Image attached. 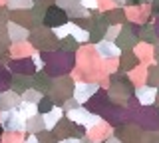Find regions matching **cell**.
Returning <instances> with one entry per match:
<instances>
[{"instance_id":"15","label":"cell","mask_w":159,"mask_h":143,"mask_svg":"<svg viewBox=\"0 0 159 143\" xmlns=\"http://www.w3.org/2000/svg\"><path fill=\"white\" fill-rule=\"evenodd\" d=\"M106 143H121V141H119V139H107Z\"/></svg>"},{"instance_id":"9","label":"cell","mask_w":159,"mask_h":143,"mask_svg":"<svg viewBox=\"0 0 159 143\" xmlns=\"http://www.w3.org/2000/svg\"><path fill=\"white\" fill-rule=\"evenodd\" d=\"M98 52L103 54V58H116L117 54H119V50L113 46V44H109V42H102L98 46Z\"/></svg>"},{"instance_id":"1","label":"cell","mask_w":159,"mask_h":143,"mask_svg":"<svg viewBox=\"0 0 159 143\" xmlns=\"http://www.w3.org/2000/svg\"><path fill=\"white\" fill-rule=\"evenodd\" d=\"M2 129H6V131H24L26 129V119L14 109L4 111L2 113Z\"/></svg>"},{"instance_id":"3","label":"cell","mask_w":159,"mask_h":143,"mask_svg":"<svg viewBox=\"0 0 159 143\" xmlns=\"http://www.w3.org/2000/svg\"><path fill=\"white\" fill-rule=\"evenodd\" d=\"M64 20H66V14H64L62 10H58V8H50V10L46 12V24L52 26V28L64 24Z\"/></svg>"},{"instance_id":"5","label":"cell","mask_w":159,"mask_h":143,"mask_svg":"<svg viewBox=\"0 0 159 143\" xmlns=\"http://www.w3.org/2000/svg\"><path fill=\"white\" fill-rule=\"evenodd\" d=\"M18 103L20 101H18L16 93H6V96L0 97V109H2V111H10V109H14Z\"/></svg>"},{"instance_id":"7","label":"cell","mask_w":159,"mask_h":143,"mask_svg":"<svg viewBox=\"0 0 159 143\" xmlns=\"http://www.w3.org/2000/svg\"><path fill=\"white\" fill-rule=\"evenodd\" d=\"M98 92V86H78L76 87V100L78 101H86V100H89V96L92 93H96Z\"/></svg>"},{"instance_id":"10","label":"cell","mask_w":159,"mask_h":143,"mask_svg":"<svg viewBox=\"0 0 159 143\" xmlns=\"http://www.w3.org/2000/svg\"><path fill=\"white\" fill-rule=\"evenodd\" d=\"M54 109V101L50 100V97H42V100L38 101V113H48V111H52Z\"/></svg>"},{"instance_id":"14","label":"cell","mask_w":159,"mask_h":143,"mask_svg":"<svg viewBox=\"0 0 159 143\" xmlns=\"http://www.w3.org/2000/svg\"><path fill=\"white\" fill-rule=\"evenodd\" d=\"M26 143H42V141H40V139H38L36 135H30L28 139H26Z\"/></svg>"},{"instance_id":"11","label":"cell","mask_w":159,"mask_h":143,"mask_svg":"<svg viewBox=\"0 0 159 143\" xmlns=\"http://www.w3.org/2000/svg\"><path fill=\"white\" fill-rule=\"evenodd\" d=\"M40 100H42V96H40V92L28 90L26 93H24V101H30V103H34V101H40Z\"/></svg>"},{"instance_id":"2","label":"cell","mask_w":159,"mask_h":143,"mask_svg":"<svg viewBox=\"0 0 159 143\" xmlns=\"http://www.w3.org/2000/svg\"><path fill=\"white\" fill-rule=\"evenodd\" d=\"M68 119H72L74 123H80V125H84V127H92V125H98L99 117L86 111V109H82V107H76V109H72L68 113Z\"/></svg>"},{"instance_id":"13","label":"cell","mask_w":159,"mask_h":143,"mask_svg":"<svg viewBox=\"0 0 159 143\" xmlns=\"http://www.w3.org/2000/svg\"><path fill=\"white\" fill-rule=\"evenodd\" d=\"M60 143H82V139H78V137H66V139H62Z\"/></svg>"},{"instance_id":"16","label":"cell","mask_w":159,"mask_h":143,"mask_svg":"<svg viewBox=\"0 0 159 143\" xmlns=\"http://www.w3.org/2000/svg\"><path fill=\"white\" fill-rule=\"evenodd\" d=\"M0 135H2V125H0Z\"/></svg>"},{"instance_id":"6","label":"cell","mask_w":159,"mask_h":143,"mask_svg":"<svg viewBox=\"0 0 159 143\" xmlns=\"http://www.w3.org/2000/svg\"><path fill=\"white\" fill-rule=\"evenodd\" d=\"M18 113L24 117V119H30V117H34L38 113V103H30V101H24L20 103L18 107Z\"/></svg>"},{"instance_id":"4","label":"cell","mask_w":159,"mask_h":143,"mask_svg":"<svg viewBox=\"0 0 159 143\" xmlns=\"http://www.w3.org/2000/svg\"><path fill=\"white\" fill-rule=\"evenodd\" d=\"M42 119H44V127H46V129L50 131V129H52V127H56L58 123H60V119H62V111L54 107L52 111L44 113V115H42Z\"/></svg>"},{"instance_id":"8","label":"cell","mask_w":159,"mask_h":143,"mask_svg":"<svg viewBox=\"0 0 159 143\" xmlns=\"http://www.w3.org/2000/svg\"><path fill=\"white\" fill-rule=\"evenodd\" d=\"M137 97L141 103H153V100H155V90L153 87H139Z\"/></svg>"},{"instance_id":"12","label":"cell","mask_w":159,"mask_h":143,"mask_svg":"<svg viewBox=\"0 0 159 143\" xmlns=\"http://www.w3.org/2000/svg\"><path fill=\"white\" fill-rule=\"evenodd\" d=\"M18 36H20V38H26V30H22V28L18 30V28H14V26H12V38L16 40Z\"/></svg>"}]
</instances>
